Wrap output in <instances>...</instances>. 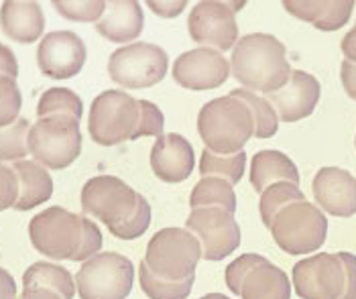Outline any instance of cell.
I'll use <instances>...</instances> for the list:
<instances>
[{"label":"cell","instance_id":"cell-1","mask_svg":"<svg viewBox=\"0 0 356 299\" xmlns=\"http://www.w3.org/2000/svg\"><path fill=\"white\" fill-rule=\"evenodd\" d=\"M285 45L269 33H248L232 49L230 74L245 90L269 96L279 92L291 78Z\"/></svg>","mask_w":356,"mask_h":299},{"label":"cell","instance_id":"cell-2","mask_svg":"<svg viewBox=\"0 0 356 299\" xmlns=\"http://www.w3.org/2000/svg\"><path fill=\"white\" fill-rule=\"evenodd\" d=\"M197 133L208 151L234 155L254 136V118L243 100L226 94L202 106L197 114Z\"/></svg>","mask_w":356,"mask_h":299},{"label":"cell","instance_id":"cell-3","mask_svg":"<svg viewBox=\"0 0 356 299\" xmlns=\"http://www.w3.org/2000/svg\"><path fill=\"white\" fill-rule=\"evenodd\" d=\"M200 259H204L202 245L192 232L169 226L151 236L143 263L161 279L184 281L195 277Z\"/></svg>","mask_w":356,"mask_h":299},{"label":"cell","instance_id":"cell-4","mask_svg":"<svg viewBox=\"0 0 356 299\" xmlns=\"http://www.w3.org/2000/svg\"><path fill=\"white\" fill-rule=\"evenodd\" d=\"M82 153L80 120L72 116L39 118L29 131V155L45 169H63Z\"/></svg>","mask_w":356,"mask_h":299},{"label":"cell","instance_id":"cell-5","mask_svg":"<svg viewBox=\"0 0 356 299\" xmlns=\"http://www.w3.org/2000/svg\"><path fill=\"white\" fill-rule=\"evenodd\" d=\"M269 230L275 245L287 254H309L326 243L328 218L316 204L303 200L283 208Z\"/></svg>","mask_w":356,"mask_h":299},{"label":"cell","instance_id":"cell-6","mask_svg":"<svg viewBox=\"0 0 356 299\" xmlns=\"http://www.w3.org/2000/svg\"><path fill=\"white\" fill-rule=\"evenodd\" d=\"M140 106L124 90H106L98 94L90 106L88 131L94 143L102 147H114L131 140L138 127Z\"/></svg>","mask_w":356,"mask_h":299},{"label":"cell","instance_id":"cell-7","mask_svg":"<svg viewBox=\"0 0 356 299\" xmlns=\"http://www.w3.org/2000/svg\"><path fill=\"white\" fill-rule=\"evenodd\" d=\"M135 283V265L118 252H98L76 275L82 299H127Z\"/></svg>","mask_w":356,"mask_h":299},{"label":"cell","instance_id":"cell-8","mask_svg":"<svg viewBox=\"0 0 356 299\" xmlns=\"http://www.w3.org/2000/svg\"><path fill=\"white\" fill-rule=\"evenodd\" d=\"M83 232V216L51 206L29 222V239L37 252L55 261H74Z\"/></svg>","mask_w":356,"mask_h":299},{"label":"cell","instance_id":"cell-9","mask_svg":"<svg viewBox=\"0 0 356 299\" xmlns=\"http://www.w3.org/2000/svg\"><path fill=\"white\" fill-rule=\"evenodd\" d=\"M169 57L155 43L137 41L116 49L108 59V76L127 90H143L159 83L167 74Z\"/></svg>","mask_w":356,"mask_h":299},{"label":"cell","instance_id":"cell-10","mask_svg":"<svg viewBox=\"0 0 356 299\" xmlns=\"http://www.w3.org/2000/svg\"><path fill=\"white\" fill-rule=\"evenodd\" d=\"M138 191L114 175H96L82 188L83 214L100 220L110 228L120 226L133 216L138 204Z\"/></svg>","mask_w":356,"mask_h":299},{"label":"cell","instance_id":"cell-11","mask_svg":"<svg viewBox=\"0 0 356 299\" xmlns=\"http://www.w3.org/2000/svg\"><path fill=\"white\" fill-rule=\"evenodd\" d=\"M245 2H220L202 0L195 2L188 19L190 37L197 45L216 51H230L238 41L236 13L245 8Z\"/></svg>","mask_w":356,"mask_h":299},{"label":"cell","instance_id":"cell-12","mask_svg":"<svg viewBox=\"0 0 356 299\" xmlns=\"http://www.w3.org/2000/svg\"><path fill=\"white\" fill-rule=\"evenodd\" d=\"M293 287L302 299H342L346 273L338 252H318L293 267Z\"/></svg>","mask_w":356,"mask_h":299},{"label":"cell","instance_id":"cell-13","mask_svg":"<svg viewBox=\"0 0 356 299\" xmlns=\"http://www.w3.org/2000/svg\"><path fill=\"white\" fill-rule=\"evenodd\" d=\"M186 228L202 245L206 261H222L241 246V226L234 214L222 208H197L186 220Z\"/></svg>","mask_w":356,"mask_h":299},{"label":"cell","instance_id":"cell-14","mask_svg":"<svg viewBox=\"0 0 356 299\" xmlns=\"http://www.w3.org/2000/svg\"><path fill=\"white\" fill-rule=\"evenodd\" d=\"M86 43L72 31L47 33L37 49V63L41 74L54 80H70L82 72L86 63Z\"/></svg>","mask_w":356,"mask_h":299},{"label":"cell","instance_id":"cell-15","mask_svg":"<svg viewBox=\"0 0 356 299\" xmlns=\"http://www.w3.org/2000/svg\"><path fill=\"white\" fill-rule=\"evenodd\" d=\"M173 80L186 90L206 92L214 90L228 80L230 61L210 47H195L181 54L173 63Z\"/></svg>","mask_w":356,"mask_h":299},{"label":"cell","instance_id":"cell-16","mask_svg":"<svg viewBox=\"0 0 356 299\" xmlns=\"http://www.w3.org/2000/svg\"><path fill=\"white\" fill-rule=\"evenodd\" d=\"M316 206L330 216L356 214V177L340 167H322L312 181Z\"/></svg>","mask_w":356,"mask_h":299},{"label":"cell","instance_id":"cell-17","mask_svg":"<svg viewBox=\"0 0 356 299\" xmlns=\"http://www.w3.org/2000/svg\"><path fill=\"white\" fill-rule=\"evenodd\" d=\"M320 94L322 88L318 78L302 70H293L289 82L279 92H273L265 98L273 104L283 122H298L302 118H307L316 110L320 102Z\"/></svg>","mask_w":356,"mask_h":299},{"label":"cell","instance_id":"cell-18","mask_svg":"<svg viewBox=\"0 0 356 299\" xmlns=\"http://www.w3.org/2000/svg\"><path fill=\"white\" fill-rule=\"evenodd\" d=\"M195 153L184 135L165 133L151 149V169L165 184H181L192 175Z\"/></svg>","mask_w":356,"mask_h":299},{"label":"cell","instance_id":"cell-19","mask_svg":"<svg viewBox=\"0 0 356 299\" xmlns=\"http://www.w3.org/2000/svg\"><path fill=\"white\" fill-rule=\"evenodd\" d=\"M0 29L17 43H33L43 35L45 15L37 2L6 0L0 6Z\"/></svg>","mask_w":356,"mask_h":299},{"label":"cell","instance_id":"cell-20","mask_svg":"<svg viewBox=\"0 0 356 299\" xmlns=\"http://www.w3.org/2000/svg\"><path fill=\"white\" fill-rule=\"evenodd\" d=\"M283 8L320 31H338L342 29L353 15V0H287Z\"/></svg>","mask_w":356,"mask_h":299},{"label":"cell","instance_id":"cell-21","mask_svg":"<svg viewBox=\"0 0 356 299\" xmlns=\"http://www.w3.org/2000/svg\"><path fill=\"white\" fill-rule=\"evenodd\" d=\"M145 15L140 4L135 0H114L106 2L102 19L96 23V31L112 43L135 41L143 33Z\"/></svg>","mask_w":356,"mask_h":299},{"label":"cell","instance_id":"cell-22","mask_svg":"<svg viewBox=\"0 0 356 299\" xmlns=\"http://www.w3.org/2000/svg\"><path fill=\"white\" fill-rule=\"evenodd\" d=\"M13 171L19 179V197L15 202V210L27 212L35 206L45 204L54 195V179L49 171L37 161H17L13 163Z\"/></svg>","mask_w":356,"mask_h":299},{"label":"cell","instance_id":"cell-23","mask_svg":"<svg viewBox=\"0 0 356 299\" xmlns=\"http://www.w3.org/2000/svg\"><path fill=\"white\" fill-rule=\"evenodd\" d=\"M248 177H250V186L259 193H263L271 184H277V181H289V184L300 186L298 165L277 149H265V151L254 153L250 161Z\"/></svg>","mask_w":356,"mask_h":299},{"label":"cell","instance_id":"cell-24","mask_svg":"<svg viewBox=\"0 0 356 299\" xmlns=\"http://www.w3.org/2000/svg\"><path fill=\"white\" fill-rule=\"evenodd\" d=\"M243 299H291L289 277L277 265L265 261L257 269L248 273L243 283Z\"/></svg>","mask_w":356,"mask_h":299},{"label":"cell","instance_id":"cell-25","mask_svg":"<svg viewBox=\"0 0 356 299\" xmlns=\"http://www.w3.org/2000/svg\"><path fill=\"white\" fill-rule=\"evenodd\" d=\"M23 289H49L61 299H74L76 279L72 273L54 263H33L23 275Z\"/></svg>","mask_w":356,"mask_h":299},{"label":"cell","instance_id":"cell-26","mask_svg":"<svg viewBox=\"0 0 356 299\" xmlns=\"http://www.w3.org/2000/svg\"><path fill=\"white\" fill-rule=\"evenodd\" d=\"M190 208H222L230 214L236 212V193L232 184L220 177H202L190 193Z\"/></svg>","mask_w":356,"mask_h":299},{"label":"cell","instance_id":"cell-27","mask_svg":"<svg viewBox=\"0 0 356 299\" xmlns=\"http://www.w3.org/2000/svg\"><path fill=\"white\" fill-rule=\"evenodd\" d=\"M247 169V155L245 151L234 155H218L208 149L202 151L200 157V175L202 177H220L232 186H236Z\"/></svg>","mask_w":356,"mask_h":299},{"label":"cell","instance_id":"cell-28","mask_svg":"<svg viewBox=\"0 0 356 299\" xmlns=\"http://www.w3.org/2000/svg\"><path fill=\"white\" fill-rule=\"evenodd\" d=\"M193 281L195 277H188L184 281H167L157 277L145 263L138 265V283L149 299H188L192 293Z\"/></svg>","mask_w":356,"mask_h":299},{"label":"cell","instance_id":"cell-29","mask_svg":"<svg viewBox=\"0 0 356 299\" xmlns=\"http://www.w3.org/2000/svg\"><path fill=\"white\" fill-rule=\"evenodd\" d=\"M261 200H259V214L261 220L267 228H271L275 216L287 208L289 204H296V202H303L305 195L300 190V186L296 184H289V181H277L271 184L263 193H259Z\"/></svg>","mask_w":356,"mask_h":299},{"label":"cell","instance_id":"cell-30","mask_svg":"<svg viewBox=\"0 0 356 299\" xmlns=\"http://www.w3.org/2000/svg\"><path fill=\"white\" fill-rule=\"evenodd\" d=\"M234 98L243 100L247 104L252 118H254V136L257 138H271L279 129V114L273 108V104L263 96V94H254L250 90L238 88L230 92Z\"/></svg>","mask_w":356,"mask_h":299},{"label":"cell","instance_id":"cell-31","mask_svg":"<svg viewBox=\"0 0 356 299\" xmlns=\"http://www.w3.org/2000/svg\"><path fill=\"white\" fill-rule=\"evenodd\" d=\"M83 104L82 98L67 88H49L43 92L37 104V116H72L76 120H82Z\"/></svg>","mask_w":356,"mask_h":299},{"label":"cell","instance_id":"cell-32","mask_svg":"<svg viewBox=\"0 0 356 299\" xmlns=\"http://www.w3.org/2000/svg\"><path fill=\"white\" fill-rule=\"evenodd\" d=\"M29 124L27 118H19L17 122L0 129V163L25 161L29 155Z\"/></svg>","mask_w":356,"mask_h":299},{"label":"cell","instance_id":"cell-33","mask_svg":"<svg viewBox=\"0 0 356 299\" xmlns=\"http://www.w3.org/2000/svg\"><path fill=\"white\" fill-rule=\"evenodd\" d=\"M54 6L61 17L76 23H98L106 10L102 0H57Z\"/></svg>","mask_w":356,"mask_h":299},{"label":"cell","instance_id":"cell-34","mask_svg":"<svg viewBox=\"0 0 356 299\" xmlns=\"http://www.w3.org/2000/svg\"><path fill=\"white\" fill-rule=\"evenodd\" d=\"M23 96L17 80L0 76V129L17 122L21 116Z\"/></svg>","mask_w":356,"mask_h":299},{"label":"cell","instance_id":"cell-35","mask_svg":"<svg viewBox=\"0 0 356 299\" xmlns=\"http://www.w3.org/2000/svg\"><path fill=\"white\" fill-rule=\"evenodd\" d=\"M149 226H151V204L147 202L145 195H138L137 210L133 212V216L122 222L120 226L110 228V232L120 241H135L149 230Z\"/></svg>","mask_w":356,"mask_h":299},{"label":"cell","instance_id":"cell-36","mask_svg":"<svg viewBox=\"0 0 356 299\" xmlns=\"http://www.w3.org/2000/svg\"><path fill=\"white\" fill-rule=\"evenodd\" d=\"M267 259L261 257V254H254V252H247V254H241L238 259H234L226 271H224V279H226V287L230 289L232 296H241L243 291V283L248 277V273L252 269H257L259 265H263Z\"/></svg>","mask_w":356,"mask_h":299},{"label":"cell","instance_id":"cell-37","mask_svg":"<svg viewBox=\"0 0 356 299\" xmlns=\"http://www.w3.org/2000/svg\"><path fill=\"white\" fill-rule=\"evenodd\" d=\"M138 106H140V118H138V127L135 131V135L131 140L140 138V136H159L163 135V112L161 108L151 102V100H138Z\"/></svg>","mask_w":356,"mask_h":299},{"label":"cell","instance_id":"cell-38","mask_svg":"<svg viewBox=\"0 0 356 299\" xmlns=\"http://www.w3.org/2000/svg\"><path fill=\"white\" fill-rule=\"evenodd\" d=\"M102 232L100 228L96 226L94 220L83 216V232H82V243H80V248L74 257L76 263H86L88 259L96 257L102 248Z\"/></svg>","mask_w":356,"mask_h":299},{"label":"cell","instance_id":"cell-39","mask_svg":"<svg viewBox=\"0 0 356 299\" xmlns=\"http://www.w3.org/2000/svg\"><path fill=\"white\" fill-rule=\"evenodd\" d=\"M17 197H19V179L13 167L0 163V212L13 208Z\"/></svg>","mask_w":356,"mask_h":299},{"label":"cell","instance_id":"cell-40","mask_svg":"<svg viewBox=\"0 0 356 299\" xmlns=\"http://www.w3.org/2000/svg\"><path fill=\"white\" fill-rule=\"evenodd\" d=\"M342 265H344V273H346V289L342 299H356V254L353 252H338Z\"/></svg>","mask_w":356,"mask_h":299},{"label":"cell","instance_id":"cell-41","mask_svg":"<svg viewBox=\"0 0 356 299\" xmlns=\"http://www.w3.org/2000/svg\"><path fill=\"white\" fill-rule=\"evenodd\" d=\"M147 6L163 19H173L184 13L188 2L186 0H149Z\"/></svg>","mask_w":356,"mask_h":299},{"label":"cell","instance_id":"cell-42","mask_svg":"<svg viewBox=\"0 0 356 299\" xmlns=\"http://www.w3.org/2000/svg\"><path fill=\"white\" fill-rule=\"evenodd\" d=\"M0 76L13 78V80H17V76H19L17 57L10 51V47H6L2 43H0Z\"/></svg>","mask_w":356,"mask_h":299},{"label":"cell","instance_id":"cell-43","mask_svg":"<svg viewBox=\"0 0 356 299\" xmlns=\"http://www.w3.org/2000/svg\"><path fill=\"white\" fill-rule=\"evenodd\" d=\"M340 80H342V86H344V92L356 100V63H350V61H342L340 65Z\"/></svg>","mask_w":356,"mask_h":299},{"label":"cell","instance_id":"cell-44","mask_svg":"<svg viewBox=\"0 0 356 299\" xmlns=\"http://www.w3.org/2000/svg\"><path fill=\"white\" fill-rule=\"evenodd\" d=\"M0 299H19L17 298V283L6 269H0Z\"/></svg>","mask_w":356,"mask_h":299},{"label":"cell","instance_id":"cell-45","mask_svg":"<svg viewBox=\"0 0 356 299\" xmlns=\"http://www.w3.org/2000/svg\"><path fill=\"white\" fill-rule=\"evenodd\" d=\"M340 49H342V54L346 57V61L356 63V25L344 35V39L340 43Z\"/></svg>","mask_w":356,"mask_h":299},{"label":"cell","instance_id":"cell-46","mask_svg":"<svg viewBox=\"0 0 356 299\" xmlns=\"http://www.w3.org/2000/svg\"><path fill=\"white\" fill-rule=\"evenodd\" d=\"M19 299H61L57 293L49 289H23Z\"/></svg>","mask_w":356,"mask_h":299},{"label":"cell","instance_id":"cell-47","mask_svg":"<svg viewBox=\"0 0 356 299\" xmlns=\"http://www.w3.org/2000/svg\"><path fill=\"white\" fill-rule=\"evenodd\" d=\"M200 299H230L228 296H224V293H208V296H202Z\"/></svg>","mask_w":356,"mask_h":299},{"label":"cell","instance_id":"cell-48","mask_svg":"<svg viewBox=\"0 0 356 299\" xmlns=\"http://www.w3.org/2000/svg\"><path fill=\"white\" fill-rule=\"evenodd\" d=\"M355 145H356V138H355Z\"/></svg>","mask_w":356,"mask_h":299}]
</instances>
